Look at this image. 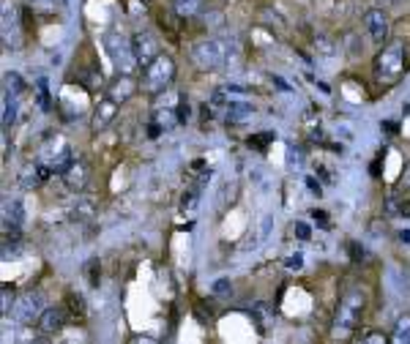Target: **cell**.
Wrapping results in <instances>:
<instances>
[{
    "label": "cell",
    "mask_w": 410,
    "mask_h": 344,
    "mask_svg": "<svg viewBox=\"0 0 410 344\" xmlns=\"http://www.w3.org/2000/svg\"><path fill=\"white\" fill-rule=\"evenodd\" d=\"M235 58L233 44L221 41V38H203L191 47V61L197 63L203 71H219L227 68Z\"/></svg>",
    "instance_id": "1"
},
{
    "label": "cell",
    "mask_w": 410,
    "mask_h": 344,
    "mask_svg": "<svg viewBox=\"0 0 410 344\" xmlns=\"http://www.w3.org/2000/svg\"><path fill=\"white\" fill-rule=\"evenodd\" d=\"M405 44L402 41H391L383 44L378 55H375V77L383 85H397L405 77Z\"/></svg>",
    "instance_id": "2"
},
{
    "label": "cell",
    "mask_w": 410,
    "mask_h": 344,
    "mask_svg": "<svg viewBox=\"0 0 410 344\" xmlns=\"http://www.w3.org/2000/svg\"><path fill=\"white\" fill-rule=\"evenodd\" d=\"M364 306H367V298H364L361 290H350L345 298L339 301V309L334 314V325H331L337 339H347L356 331V325L364 317Z\"/></svg>",
    "instance_id": "3"
},
{
    "label": "cell",
    "mask_w": 410,
    "mask_h": 344,
    "mask_svg": "<svg viewBox=\"0 0 410 344\" xmlns=\"http://www.w3.org/2000/svg\"><path fill=\"white\" fill-rule=\"evenodd\" d=\"M175 80V61L170 55H159L156 61L151 63L148 68H142V91L151 96H161L170 82Z\"/></svg>",
    "instance_id": "4"
},
{
    "label": "cell",
    "mask_w": 410,
    "mask_h": 344,
    "mask_svg": "<svg viewBox=\"0 0 410 344\" xmlns=\"http://www.w3.org/2000/svg\"><path fill=\"white\" fill-rule=\"evenodd\" d=\"M38 158H41L52 172H61V175H64L66 170L71 167V161H74V154H71V145L66 142L64 137H52V140L44 142Z\"/></svg>",
    "instance_id": "5"
},
{
    "label": "cell",
    "mask_w": 410,
    "mask_h": 344,
    "mask_svg": "<svg viewBox=\"0 0 410 344\" xmlns=\"http://www.w3.org/2000/svg\"><path fill=\"white\" fill-rule=\"evenodd\" d=\"M104 47H107L112 63H115L124 74H131V68L137 66V58H134V50H131V44H129L126 38L118 31H107V36H104Z\"/></svg>",
    "instance_id": "6"
},
{
    "label": "cell",
    "mask_w": 410,
    "mask_h": 344,
    "mask_svg": "<svg viewBox=\"0 0 410 344\" xmlns=\"http://www.w3.org/2000/svg\"><path fill=\"white\" fill-rule=\"evenodd\" d=\"M44 309H47V306H44V295L36 292V290H28V292H22V295L17 298V304H14V320L22 322V325H31L36 320H41Z\"/></svg>",
    "instance_id": "7"
},
{
    "label": "cell",
    "mask_w": 410,
    "mask_h": 344,
    "mask_svg": "<svg viewBox=\"0 0 410 344\" xmlns=\"http://www.w3.org/2000/svg\"><path fill=\"white\" fill-rule=\"evenodd\" d=\"M131 50H134V58H137V66L140 68H148L151 63L156 61L159 55V41L151 36V33H134V38H131Z\"/></svg>",
    "instance_id": "8"
},
{
    "label": "cell",
    "mask_w": 410,
    "mask_h": 344,
    "mask_svg": "<svg viewBox=\"0 0 410 344\" xmlns=\"http://www.w3.org/2000/svg\"><path fill=\"white\" fill-rule=\"evenodd\" d=\"M364 25H367L369 38H372L378 47H383V44H386V38H388V31H391L388 14H386L383 8H369V11L364 14Z\"/></svg>",
    "instance_id": "9"
},
{
    "label": "cell",
    "mask_w": 410,
    "mask_h": 344,
    "mask_svg": "<svg viewBox=\"0 0 410 344\" xmlns=\"http://www.w3.org/2000/svg\"><path fill=\"white\" fill-rule=\"evenodd\" d=\"M25 224V202L22 200H3V232H20Z\"/></svg>",
    "instance_id": "10"
},
{
    "label": "cell",
    "mask_w": 410,
    "mask_h": 344,
    "mask_svg": "<svg viewBox=\"0 0 410 344\" xmlns=\"http://www.w3.org/2000/svg\"><path fill=\"white\" fill-rule=\"evenodd\" d=\"M52 175V170L38 158V161H31V164H25L22 167V172H20V186L22 188H38L47 178Z\"/></svg>",
    "instance_id": "11"
},
{
    "label": "cell",
    "mask_w": 410,
    "mask_h": 344,
    "mask_svg": "<svg viewBox=\"0 0 410 344\" xmlns=\"http://www.w3.org/2000/svg\"><path fill=\"white\" fill-rule=\"evenodd\" d=\"M115 112H118V101L112 98V96H107V98H101L98 104H96V112H94V124H91V128H94L96 134L98 131H104L107 126L115 121Z\"/></svg>",
    "instance_id": "12"
},
{
    "label": "cell",
    "mask_w": 410,
    "mask_h": 344,
    "mask_svg": "<svg viewBox=\"0 0 410 344\" xmlns=\"http://www.w3.org/2000/svg\"><path fill=\"white\" fill-rule=\"evenodd\" d=\"M64 181L68 191H82V188L88 186V164L82 158H74L71 167L64 172Z\"/></svg>",
    "instance_id": "13"
},
{
    "label": "cell",
    "mask_w": 410,
    "mask_h": 344,
    "mask_svg": "<svg viewBox=\"0 0 410 344\" xmlns=\"http://www.w3.org/2000/svg\"><path fill=\"white\" fill-rule=\"evenodd\" d=\"M254 115V107L249 101H227L224 104V118L227 124H247Z\"/></svg>",
    "instance_id": "14"
},
{
    "label": "cell",
    "mask_w": 410,
    "mask_h": 344,
    "mask_svg": "<svg viewBox=\"0 0 410 344\" xmlns=\"http://www.w3.org/2000/svg\"><path fill=\"white\" fill-rule=\"evenodd\" d=\"M38 322H41V331L44 334H55V331H61L66 325V312L61 306H50V309H44Z\"/></svg>",
    "instance_id": "15"
},
{
    "label": "cell",
    "mask_w": 410,
    "mask_h": 344,
    "mask_svg": "<svg viewBox=\"0 0 410 344\" xmlns=\"http://www.w3.org/2000/svg\"><path fill=\"white\" fill-rule=\"evenodd\" d=\"M17 98H20V96L3 91V126H6V128L17 121Z\"/></svg>",
    "instance_id": "16"
},
{
    "label": "cell",
    "mask_w": 410,
    "mask_h": 344,
    "mask_svg": "<svg viewBox=\"0 0 410 344\" xmlns=\"http://www.w3.org/2000/svg\"><path fill=\"white\" fill-rule=\"evenodd\" d=\"M391 342L397 344H410V314H402L391 331Z\"/></svg>",
    "instance_id": "17"
},
{
    "label": "cell",
    "mask_w": 410,
    "mask_h": 344,
    "mask_svg": "<svg viewBox=\"0 0 410 344\" xmlns=\"http://www.w3.org/2000/svg\"><path fill=\"white\" fill-rule=\"evenodd\" d=\"M134 88H137V82L131 80V74H124V80L112 85V91H110V96H112L115 101H126L129 96H131V91H134Z\"/></svg>",
    "instance_id": "18"
},
{
    "label": "cell",
    "mask_w": 410,
    "mask_h": 344,
    "mask_svg": "<svg viewBox=\"0 0 410 344\" xmlns=\"http://www.w3.org/2000/svg\"><path fill=\"white\" fill-rule=\"evenodd\" d=\"M94 211H96L94 200H80V202L68 211V216L74 221H88V219H94Z\"/></svg>",
    "instance_id": "19"
},
{
    "label": "cell",
    "mask_w": 410,
    "mask_h": 344,
    "mask_svg": "<svg viewBox=\"0 0 410 344\" xmlns=\"http://www.w3.org/2000/svg\"><path fill=\"white\" fill-rule=\"evenodd\" d=\"M36 98H38V107H41L44 112L52 110V101H50V82H47V77H38V82H36Z\"/></svg>",
    "instance_id": "20"
},
{
    "label": "cell",
    "mask_w": 410,
    "mask_h": 344,
    "mask_svg": "<svg viewBox=\"0 0 410 344\" xmlns=\"http://www.w3.org/2000/svg\"><path fill=\"white\" fill-rule=\"evenodd\" d=\"M173 6H175L178 17H194V14H200L203 0H173Z\"/></svg>",
    "instance_id": "21"
},
{
    "label": "cell",
    "mask_w": 410,
    "mask_h": 344,
    "mask_svg": "<svg viewBox=\"0 0 410 344\" xmlns=\"http://www.w3.org/2000/svg\"><path fill=\"white\" fill-rule=\"evenodd\" d=\"M252 317H254V322H257L260 331H268V325L274 322V312H271L265 304H257V306L252 309Z\"/></svg>",
    "instance_id": "22"
},
{
    "label": "cell",
    "mask_w": 410,
    "mask_h": 344,
    "mask_svg": "<svg viewBox=\"0 0 410 344\" xmlns=\"http://www.w3.org/2000/svg\"><path fill=\"white\" fill-rule=\"evenodd\" d=\"M3 91H8V94H14V96H22V91H25L22 77H20L17 71H8V74H6V88H3Z\"/></svg>",
    "instance_id": "23"
},
{
    "label": "cell",
    "mask_w": 410,
    "mask_h": 344,
    "mask_svg": "<svg viewBox=\"0 0 410 344\" xmlns=\"http://www.w3.org/2000/svg\"><path fill=\"white\" fill-rule=\"evenodd\" d=\"M274 224H277V221H274L271 214L263 216V221H260V244H265V241L271 238V227H274Z\"/></svg>",
    "instance_id": "24"
},
{
    "label": "cell",
    "mask_w": 410,
    "mask_h": 344,
    "mask_svg": "<svg viewBox=\"0 0 410 344\" xmlns=\"http://www.w3.org/2000/svg\"><path fill=\"white\" fill-rule=\"evenodd\" d=\"M66 304H68V306H71V309H74V317H82V314H85V304H82V298H80V295H74V292H68V295H66Z\"/></svg>",
    "instance_id": "25"
},
{
    "label": "cell",
    "mask_w": 410,
    "mask_h": 344,
    "mask_svg": "<svg viewBox=\"0 0 410 344\" xmlns=\"http://www.w3.org/2000/svg\"><path fill=\"white\" fill-rule=\"evenodd\" d=\"M315 47H320L317 52H320V55H325V58H334V55H337V47H334V41H328V38H323V36H320V38L315 41Z\"/></svg>",
    "instance_id": "26"
},
{
    "label": "cell",
    "mask_w": 410,
    "mask_h": 344,
    "mask_svg": "<svg viewBox=\"0 0 410 344\" xmlns=\"http://www.w3.org/2000/svg\"><path fill=\"white\" fill-rule=\"evenodd\" d=\"M274 140H277V134H271V131H265V134H257V137H252V140H249V148H260V151H263V148H265L268 142H274Z\"/></svg>",
    "instance_id": "27"
},
{
    "label": "cell",
    "mask_w": 410,
    "mask_h": 344,
    "mask_svg": "<svg viewBox=\"0 0 410 344\" xmlns=\"http://www.w3.org/2000/svg\"><path fill=\"white\" fill-rule=\"evenodd\" d=\"M295 235H298L301 241H309V238H312V230H309V224H307V221H295Z\"/></svg>",
    "instance_id": "28"
},
{
    "label": "cell",
    "mask_w": 410,
    "mask_h": 344,
    "mask_svg": "<svg viewBox=\"0 0 410 344\" xmlns=\"http://www.w3.org/2000/svg\"><path fill=\"white\" fill-rule=\"evenodd\" d=\"M312 219L317 221V227H320V230H331V219H328V216H325V214H323V211H312Z\"/></svg>",
    "instance_id": "29"
},
{
    "label": "cell",
    "mask_w": 410,
    "mask_h": 344,
    "mask_svg": "<svg viewBox=\"0 0 410 344\" xmlns=\"http://www.w3.org/2000/svg\"><path fill=\"white\" fill-rule=\"evenodd\" d=\"M284 265H287V271H301V268H304V257H301V254H293Z\"/></svg>",
    "instance_id": "30"
},
{
    "label": "cell",
    "mask_w": 410,
    "mask_h": 344,
    "mask_svg": "<svg viewBox=\"0 0 410 344\" xmlns=\"http://www.w3.org/2000/svg\"><path fill=\"white\" fill-rule=\"evenodd\" d=\"M214 292H217V295H227V292H230V282H227V279H219V282L214 284Z\"/></svg>",
    "instance_id": "31"
},
{
    "label": "cell",
    "mask_w": 410,
    "mask_h": 344,
    "mask_svg": "<svg viewBox=\"0 0 410 344\" xmlns=\"http://www.w3.org/2000/svg\"><path fill=\"white\" fill-rule=\"evenodd\" d=\"M364 342L367 344H383V342H388L383 334H369V336H364Z\"/></svg>",
    "instance_id": "32"
},
{
    "label": "cell",
    "mask_w": 410,
    "mask_h": 344,
    "mask_svg": "<svg viewBox=\"0 0 410 344\" xmlns=\"http://www.w3.org/2000/svg\"><path fill=\"white\" fill-rule=\"evenodd\" d=\"M337 134H342L345 140H353V128H350L347 124H339V126H337Z\"/></svg>",
    "instance_id": "33"
},
{
    "label": "cell",
    "mask_w": 410,
    "mask_h": 344,
    "mask_svg": "<svg viewBox=\"0 0 410 344\" xmlns=\"http://www.w3.org/2000/svg\"><path fill=\"white\" fill-rule=\"evenodd\" d=\"M307 186H309V191H312V194H317V197L323 194V188H320V184H317L315 178H307Z\"/></svg>",
    "instance_id": "34"
},
{
    "label": "cell",
    "mask_w": 410,
    "mask_h": 344,
    "mask_svg": "<svg viewBox=\"0 0 410 344\" xmlns=\"http://www.w3.org/2000/svg\"><path fill=\"white\" fill-rule=\"evenodd\" d=\"M11 312V298H8V287L3 290V314Z\"/></svg>",
    "instance_id": "35"
},
{
    "label": "cell",
    "mask_w": 410,
    "mask_h": 344,
    "mask_svg": "<svg viewBox=\"0 0 410 344\" xmlns=\"http://www.w3.org/2000/svg\"><path fill=\"white\" fill-rule=\"evenodd\" d=\"M400 238H402L405 244H410V230H400Z\"/></svg>",
    "instance_id": "36"
},
{
    "label": "cell",
    "mask_w": 410,
    "mask_h": 344,
    "mask_svg": "<svg viewBox=\"0 0 410 344\" xmlns=\"http://www.w3.org/2000/svg\"><path fill=\"white\" fill-rule=\"evenodd\" d=\"M405 115H410V104H405Z\"/></svg>",
    "instance_id": "37"
},
{
    "label": "cell",
    "mask_w": 410,
    "mask_h": 344,
    "mask_svg": "<svg viewBox=\"0 0 410 344\" xmlns=\"http://www.w3.org/2000/svg\"><path fill=\"white\" fill-rule=\"evenodd\" d=\"M38 3H55V0H38Z\"/></svg>",
    "instance_id": "38"
}]
</instances>
